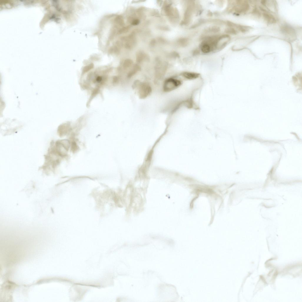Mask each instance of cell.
Returning <instances> with one entry per match:
<instances>
[{"instance_id": "6da1fadb", "label": "cell", "mask_w": 302, "mask_h": 302, "mask_svg": "<svg viewBox=\"0 0 302 302\" xmlns=\"http://www.w3.org/2000/svg\"><path fill=\"white\" fill-rule=\"evenodd\" d=\"M133 87L135 88H138L139 97L141 99H144L147 97L152 93V88L147 83L137 81L134 84Z\"/></svg>"}, {"instance_id": "7a4b0ae2", "label": "cell", "mask_w": 302, "mask_h": 302, "mask_svg": "<svg viewBox=\"0 0 302 302\" xmlns=\"http://www.w3.org/2000/svg\"><path fill=\"white\" fill-rule=\"evenodd\" d=\"M181 85L180 81L172 78L168 79L165 81L163 90L166 92H169L176 89Z\"/></svg>"}, {"instance_id": "3957f363", "label": "cell", "mask_w": 302, "mask_h": 302, "mask_svg": "<svg viewBox=\"0 0 302 302\" xmlns=\"http://www.w3.org/2000/svg\"><path fill=\"white\" fill-rule=\"evenodd\" d=\"M280 31L282 33L291 39H294L296 37L295 31L290 26L287 25L282 26Z\"/></svg>"}, {"instance_id": "277c9868", "label": "cell", "mask_w": 302, "mask_h": 302, "mask_svg": "<svg viewBox=\"0 0 302 302\" xmlns=\"http://www.w3.org/2000/svg\"><path fill=\"white\" fill-rule=\"evenodd\" d=\"M237 2L238 6L235 8L236 11L237 12H245L248 10L249 6L247 1H238Z\"/></svg>"}, {"instance_id": "5b68a950", "label": "cell", "mask_w": 302, "mask_h": 302, "mask_svg": "<svg viewBox=\"0 0 302 302\" xmlns=\"http://www.w3.org/2000/svg\"><path fill=\"white\" fill-rule=\"evenodd\" d=\"M193 7V5L192 4L189 6L184 14V22L185 24H187L190 21Z\"/></svg>"}, {"instance_id": "8992f818", "label": "cell", "mask_w": 302, "mask_h": 302, "mask_svg": "<svg viewBox=\"0 0 302 302\" xmlns=\"http://www.w3.org/2000/svg\"><path fill=\"white\" fill-rule=\"evenodd\" d=\"M200 49L201 51L205 54L209 53L212 51L211 48L208 43L205 41H203L200 45Z\"/></svg>"}, {"instance_id": "52a82bcc", "label": "cell", "mask_w": 302, "mask_h": 302, "mask_svg": "<svg viewBox=\"0 0 302 302\" xmlns=\"http://www.w3.org/2000/svg\"><path fill=\"white\" fill-rule=\"evenodd\" d=\"M181 75L188 80H193L198 77L199 74L192 72H185L182 73Z\"/></svg>"}, {"instance_id": "ba28073f", "label": "cell", "mask_w": 302, "mask_h": 302, "mask_svg": "<svg viewBox=\"0 0 302 302\" xmlns=\"http://www.w3.org/2000/svg\"><path fill=\"white\" fill-rule=\"evenodd\" d=\"M263 17L268 23L271 24L276 23V20L272 14L267 13H263Z\"/></svg>"}, {"instance_id": "9c48e42d", "label": "cell", "mask_w": 302, "mask_h": 302, "mask_svg": "<svg viewBox=\"0 0 302 302\" xmlns=\"http://www.w3.org/2000/svg\"><path fill=\"white\" fill-rule=\"evenodd\" d=\"M140 69L139 67L137 65L135 66L133 69L130 71V72H129L128 75V77L129 78L132 77L135 75L137 72Z\"/></svg>"}, {"instance_id": "30bf717a", "label": "cell", "mask_w": 302, "mask_h": 302, "mask_svg": "<svg viewBox=\"0 0 302 302\" xmlns=\"http://www.w3.org/2000/svg\"><path fill=\"white\" fill-rule=\"evenodd\" d=\"M115 22L117 24L120 25H123L124 24V21L123 17L121 16L118 15L116 17L115 19Z\"/></svg>"}, {"instance_id": "8fae6325", "label": "cell", "mask_w": 302, "mask_h": 302, "mask_svg": "<svg viewBox=\"0 0 302 302\" xmlns=\"http://www.w3.org/2000/svg\"><path fill=\"white\" fill-rule=\"evenodd\" d=\"M188 43V40L187 38H181L179 40L180 44L183 46H185L187 45Z\"/></svg>"}, {"instance_id": "7c38bea8", "label": "cell", "mask_w": 302, "mask_h": 302, "mask_svg": "<svg viewBox=\"0 0 302 302\" xmlns=\"http://www.w3.org/2000/svg\"><path fill=\"white\" fill-rule=\"evenodd\" d=\"M226 33L236 35L237 34L236 31L232 28H228L225 31Z\"/></svg>"}, {"instance_id": "4fadbf2b", "label": "cell", "mask_w": 302, "mask_h": 302, "mask_svg": "<svg viewBox=\"0 0 302 302\" xmlns=\"http://www.w3.org/2000/svg\"><path fill=\"white\" fill-rule=\"evenodd\" d=\"M210 30L211 32H220V28L217 26H213L210 28Z\"/></svg>"}, {"instance_id": "5bb4252c", "label": "cell", "mask_w": 302, "mask_h": 302, "mask_svg": "<svg viewBox=\"0 0 302 302\" xmlns=\"http://www.w3.org/2000/svg\"><path fill=\"white\" fill-rule=\"evenodd\" d=\"M139 23V21L138 20H136L133 21V25H137Z\"/></svg>"}, {"instance_id": "9a60e30c", "label": "cell", "mask_w": 302, "mask_h": 302, "mask_svg": "<svg viewBox=\"0 0 302 302\" xmlns=\"http://www.w3.org/2000/svg\"><path fill=\"white\" fill-rule=\"evenodd\" d=\"M199 53V51L198 50H196L194 52V55H196L198 54Z\"/></svg>"}, {"instance_id": "2e32d148", "label": "cell", "mask_w": 302, "mask_h": 302, "mask_svg": "<svg viewBox=\"0 0 302 302\" xmlns=\"http://www.w3.org/2000/svg\"><path fill=\"white\" fill-rule=\"evenodd\" d=\"M261 3L263 5V6H265L266 4V1H261Z\"/></svg>"}]
</instances>
